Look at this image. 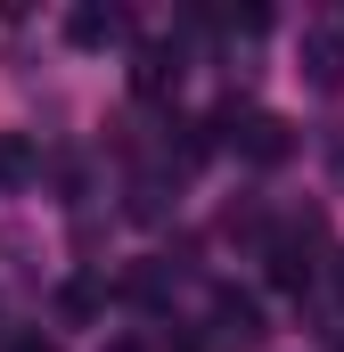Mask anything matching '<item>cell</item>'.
<instances>
[{"label": "cell", "mask_w": 344, "mask_h": 352, "mask_svg": "<svg viewBox=\"0 0 344 352\" xmlns=\"http://www.w3.org/2000/svg\"><path fill=\"white\" fill-rule=\"evenodd\" d=\"M98 303H107L98 278H66V287H58V311H66V320H98Z\"/></svg>", "instance_id": "cell-7"}, {"label": "cell", "mask_w": 344, "mask_h": 352, "mask_svg": "<svg viewBox=\"0 0 344 352\" xmlns=\"http://www.w3.org/2000/svg\"><path fill=\"white\" fill-rule=\"evenodd\" d=\"M172 90H180V50H164V41H148V50L131 58V98H148V107H164Z\"/></svg>", "instance_id": "cell-3"}, {"label": "cell", "mask_w": 344, "mask_h": 352, "mask_svg": "<svg viewBox=\"0 0 344 352\" xmlns=\"http://www.w3.org/2000/svg\"><path fill=\"white\" fill-rule=\"evenodd\" d=\"M107 352H140V344H107Z\"/></svg>", "instance_id": "cell-10"}, {"label": "cell", "mask_w": 344, "mask_h": 352, "mask_svg": "<svg viewBox=\"0 0 344 352\" xmlns=\"http://www.w3.org/2000/svg\"><path fill=\"white\" fill-rule=\"evenodd\" d=\"M8 352H58V344H41V336H25V344H8Z\"/></svg>", "instance_id": "cell-9"}, {"label": "cell", "mask_w": 344, "mask_h": 352, "mask_svg": "<svg viewBox=\"0 0 344 352\" xmlns=\"http://www.w3.org/2000/svg\"><path fill=\"white\" fill-rule=\"evenodd\" d=\"M33 173H41V156H33V140H25V131H0V188H25Z\"/></svg>", "instance_id": "cell-6"}, {"label": "cell", "mask_w": 344, "mask_h": 352, "mask_svg": "<svg viewBox=\"0 0 344 352\" xmlns=\"http://www.w3.org/2000/svg\"><path fill=\"white\" fill-rule=\"evenodd\" d=\"M262 263H270V287H279V295H303V287L320 278V221L279 230V238L262 246Z\"/></svg>", "instance_id": "cell-1"}, {"label": "cell", "mask_w": 344, "mask_h": 352, "mask_svg": "<svg viewBox=\"0 0 344 352\" xmlns=\"http://www.w3.org/2000/svg\"><path fill=\"white\" fill-rule=\"evenodd\" d=\"M123 33H131V16H123V8H98V0L66 16V41H74V50H107V41H123Z\"/></svg>", "instance_id": "cell-4"}, {"label": "cell", "mask_w": 344, "mask_h": 352, "mask_svg": "<svg viewBox=\"0 0 344 352\" xmlns=\"http://www.w3.org/2000/svg\"><path fill=\"white\" fill-rule=\"evenodd\" d=\"M270 328H262V303L255 295H238V287H222L213 295V320H205V352H255Z\"/></svg>", "instance_id": "cell-2"}, {"label": "cell", "mask_w": 344, "mask_h": 352, "mask_svg": "<svg viewBox=\"0 0 344 352\" xmlns=\"http://www.w3.org/2000/svg\"><path fill=\"white\" fill-rule=\"evenodd\" d=\"M320 270H328V287H336V303H344V254H336V263H320Z\"/></svg>", "instance_id": "cell-8"}, {"label": "cell", "mask_w": 344, "mask_h": 352, "mask_svg": "<svg viewBox=\"0 0 344 352\" xmlns=\"http://www.w3.org/2000/svg\"><path fill=\"white\" fill-rule=\"evenodd\" d=\"M303 74L312 90H344V33H303Z\"/></svg>", "instance_id": "cell-5"}]
</instances>
